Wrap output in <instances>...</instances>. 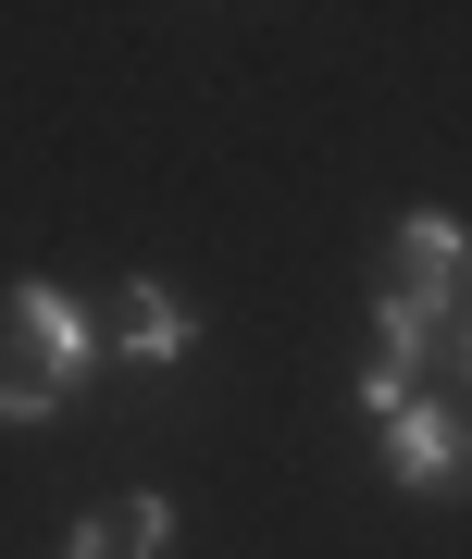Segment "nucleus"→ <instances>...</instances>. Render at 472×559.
Listing matches in <instances>:
<instances>
[{"label":"nucleus","instance_id":"obj_1","mask_svg":"<svg viewBox=\"0 0 472 559\" xmlns=\"http://www.w3.org/2000/svg\"><path fill=\"white\" fill-rule=\"evenodd\" d=\"M75 373H87V311L62 286H13L0 299V423H50Z\"/></svg>","mask_w":472,"mask_h":559},{"label":"nucleus","instance_id":"obj_2","mask_svg":"<svg viewBox=\"0 0 472 559\" xmlns=\"http://www.w3.org/2000/svg\"><path fill=\"white\" fill-rule=\"evenodd\" d=\"M386 311L398 323H460V224L448 212H411L386 237Z\"/></svg>","mask_w":472,"mask_h":559},{"label":"nucleus","instance_id":"obj_3","mask_svg":"<svg viewBox=\"0 0 472 559\" xmlns=\"http://www.w3.org/2000/svg\"><path fill=\"white\" fill-rule=\"evenodd\" d=\"M87 348H125V360H187V311H175V299H162V286L138 274V286H113V299H99Z\"/></svg>","mask_w":472,"mask_h":559},{"label":"nucleus","instance_id":"obj_4","mask_svg":"<svg viewBox=\"0 0 472 559\" xmlns=\"http://www.w3.org/2000/svg\"><path fill=\"white\" fill-rule=\"evenodd\" d=\"M386 473L398 485H448L460 473V399H398L386 411Z\"/></svg>","mask_w":472,"mask_h":559},{"label":"nucleus","instance_id":"obj_5","mask_svg":"<svg viewBox=\"0 0 472 559\" xmlns=\"http://www.w3.org/2000/svg\"><path fill=\"white\" fill-rule=\"evenodd\" d=\"M162 535H175V510H162V498H99L62 559H162Z\"/></svg>","mask_w":472,"mask_h":559}]
</instances>
